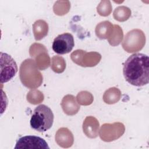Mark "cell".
<instances>
[{
    "instance_id": "obj_3",
    "label": "cell",
    "mask_w": 149,
    "mask_h": 149,
    "mask_svg": "<svg viewBox=\"0 0 149 149\" xmlns=\"http://www.w3.org/2000/svg\"><path fill=\"white\" fill-rule=\"evenodd\" d=\"M17 72V66L12 56L6 53L1 52V83H6L12 79Z\"/></svg>"
},
{
    "instance_id": "obj_5",
    "label": "cell",
    "mask_w": 149,
    "mask_h": 149,
    "mask_svg": "<svg viewBox=\"0 0 149 149\" xmlns=\"http://www.w3.org/2000/svg\"><path fill=\"white\" fill-rule=\"evenodd\" d=\"M15 148H49L45 140L40 137L36 136H26L20 137L16 141Z\"/></svg>"
},
{
    "instance_id": "obj_1",
    "label": "cell",
    "mask_w": 149,
    "mask_h": 149,
    "mask_svg": "<svg viewBox=\"0 0 149 149\" xmlns=\"http://www.w3.org/2000/svg\"><path fill=\"white\" fill-rule=\"evenodd\" d=\"M123 74L129 84L141 87L149 81V58L141 53L131 55L125 62Z\"/></svg>"
},
{
    "instance_id": "obj_2",
    "label": "cell",
    "mask_w": 149,
    "mask_h": 149,
    "mask_svg": "<svg viewBox=\"0 0 149 149\" xmlns=\"http://www.w3.org/2000/svg\"><path fill=\"white\" fill-rule=\"evenodd\" d=\"M54 118V113L50 108L41 104L33 111L30 121L31 127L39 132H46L52 127Z\"/></svg>"
},
{
    "instance_id": "obj_4",
    "label": "cell",
    "mask_w": 149,
    "mask_h": 149,
    "mask_svg": "<svg viewBox=\"0 0 149 149\" xmlns=\"http://www.w3.org/2000/svg\"><path fill=\"white\" fill-rule=\"evenodd\" d=\"M74 46L73 36L69 33L58 35L54 40L52 48L58 54H66L70 52Z\"/></svg>"
}]
</instances>
